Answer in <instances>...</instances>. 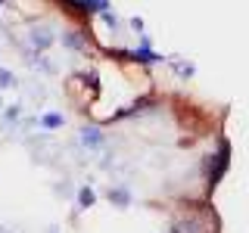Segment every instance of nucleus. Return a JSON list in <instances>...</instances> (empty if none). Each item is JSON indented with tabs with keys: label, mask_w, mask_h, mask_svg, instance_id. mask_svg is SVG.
<instances>
[{
	"label": "nucleus",
	"mask_w": 249,
	"mask_h": 233,
	"mask_svg": "<svg viewBox=\"0 0 249 233\" xmlns=\"http://www.w3.org/2000/svg\"><path fill=\"white\" fill-rule=\"evenodd\" d=\"M206 168H209V190H215V186L221 183V177L228 174V168H231V143L228 140H221V143H218V152L206 159Z\"/></svg>",
	"instance_id": "1"
},
{
	"label": "nucleus",
	"mask_w": 249,
	"mask_h": 233,
	"mask_svg": "<svg viewBox=\"0 0 249 233\" xmlns=\"http://www.w3.org/2000/svg\"><path fill=\"white\" fill-rule=\"evenodd\" d=\"M168 233H218V227H206V221L199 215H187L181 221H175V227Z\"/></svg>",
	"instance_id": "2"
},
{
	"label": "nucleus",
	"mask_w": 249,
	"mask_h": 233,
	"mask_svg": "<svg viewBox=\"0 0 249 233\" xmlns=\"http://www.w3.org/2000/svg\"><path fill=\"white\" fill-rule=\"evenodd\" d=\"M84 143H88V146H100V143H103V134L93 131V128H88V131H84Z\"/></svg>",
	"instance_id": "3"
},
{
	"label": "nucleus",
	"mask_w": 249,
	"mask_h": 233,
	"mask_svg": "<svg viewBox=\"0 0 249 233\" xmlns=\"http://www.w3.org/2000/svg\"><path fill=\"white\" fill-rule=\"evenodd\" d=\"M109 199H112L115 205H128V202H131V196H128V190H112V193H109Z\"/></svg>",
	"instance_id": "4"
},
{
	"label": "nucleus",
	"mask_w": 249,
	"mask_h": 233,
	"mask_svg": "<svg viewBox=\"0 0 249 233\" xmlns=\"http://www.w3.org/2000/svg\"><path fill=\"white\" fill-rule=\"evenodd\" d=\"M41 124H44V128H59V124H62V115H56V112H53V115H44Z\"/></svg>",
	"instance_id": "5"
},
{
	"label": "nucleus",
	"mask_w": 249,
	"mask_h": 233,
	"mask_svg": "<svg viewBox=\"0 0 249 233\" xmlns=\"http://www.w3.org/2000/svg\"><path fill=\"white\" fill-rule=\"evenodd\" d=\"M81 205H84V208L93 205V190H90V186H84V190H81Z\"/></svg>",
	"instance_id": "6"
},
{
	"label": "nucleus",
	"mask_w": 249,
	"mask_h": 233,
	"mask_svg": "<svg viewBox=\"0 0 249 233\" xmlns=\"http://www.w3.org/2000/svg\"><path fill=\"white\" fill-rule=\"evenodd\" d=\"M44 34H47V31H44V28H37V31H35V37H31V41H35L37 47H44L47 41H50V37H44Z\"/></svg>",
	"instance_id": "7"
},
{
	"label": "nucleus",
	"mask_w": 249,
	"mask_h": 233,
	"mask_svg": "<svg viewBox=\"0 0 249 233\" xmlns=\"http://www.w3.org/2000/svg\"><path fill=\"white\" fill-rule=\"evenodd\" d=\"M0 3H3V0H0Z\"/></svg>",
	"instance_id": "8"
}]
</instances>
